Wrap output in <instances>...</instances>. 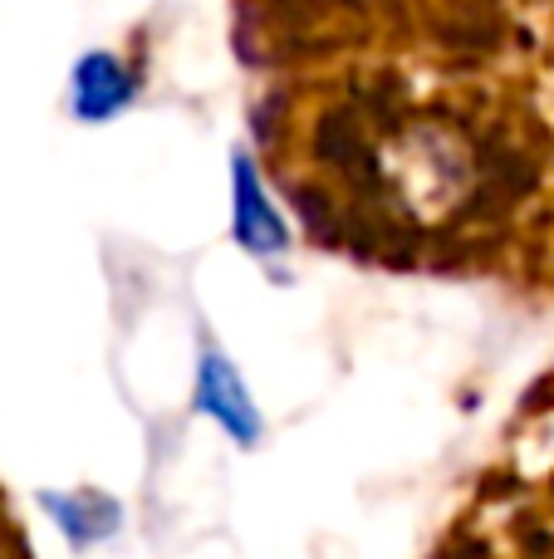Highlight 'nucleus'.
Wrapping results in <instances>:
<instances>
[{
  "instance_id": "nucleus-3",
  "label": "nucleus",
  "mask_w": 554,
  "mask_h": 559,
  "mask_svg": "<svg viewBox=\"0 0 554 559\" xmlns=\"http://www.w3.org/2000/svg\"><path fill=\"white\" fill-rule=\"evenodd\" d=\"M133 98V74L113 55H88L74 69V114L79 118H113Z\"/></svg>"
},
{
  "instance_id": "nucleus-4",
  "label": "nucleus",
  "mask_w": 554,
  "mask_h": 559,
  "mask_svg": "<svg viewBox=\"0 0 554 559\" xmlns=\"http://www.w3.org/2000/svg\"><path fill=\"white\" fill-rule=\"evenodd\" d=\"M45 511L55 515V525L69 535L74 545H98L118 531L123 521V506L113 496L98 491H74V496H45Z\"/></svg>"
},
{
  "instance_id": "nucleus-1",
  "label": "nucleus",
  "mask_w": 554,
  "mask_h": 559,
  "mask_svg": "<svg viewBox=\"0 0 554 559\" xmlns=\"http://www.w3.org/2000/svg\"><path fill=\"white\" fill-rule=\"evenodd\" d=\"M192 407L202 417H212L236 447H255L265 437V417L255 407L245 378L236 373V364L221 348H202L196 354V388H192Z\"/></svg>"
},
{
  "instance_id": "nucleus-2",
  "label": "nucleus",
  "mask_w": 554,
  "mask_h": 559,
  "mask_svg": "<svg viewBox=\"0 0 554 559\" xmlns=\"http://www.w3.org/2000/svg\"><path fill=\"white\" fill-rule=\"evenodd\" d=\"M231 236L251 255H285L290 251V226H285L280 206L270 202L261 173L251 157L231 163Z\"/></svg>"
}]
</instances>
